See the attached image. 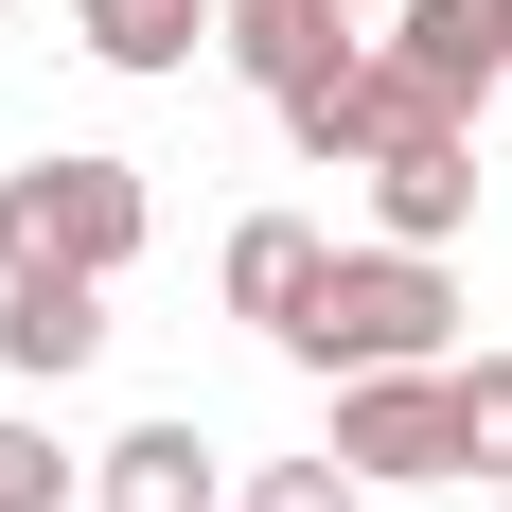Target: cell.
<instances>
[{
  "mask_svg": "<svg viewBox=\"0 0 512 512\" xmlns=\"http://www.w3.org/2000/svg\"><path fill=\"white\" fill-rule=\"evenodd\" d=\"M212 53H230L265 106H301L318 71H354V53H371V18H354V0H212Z\"/></svg>",
  "mask_w": 512,
  "mask_h": 512,
  "instance_id": "cell-5",
  "label": "cell"
},
{
  "mask_svg": "<svg viewBox=\"0 0 512 512\" xmlns=\"http://www.w3.org/2000/svg\"><path fill=\"white\" fill-rule=\"evenodd\" d=\"M106 354V283H53V265H0V371L18 389H71Z\"/></svg>",
  "mask_w": 512,
  "mask_h": 512,
  "instance_id": "cell-6",
  "label": "cell"
},
{
  "mask_svg": "<svg viewBox=\"0 0 512 512\" xmlns=\"http://www.w3.org/2000/svg\"><path fill=\"white\" fill-rule=\"evenodd\" d=\"M71 495H89V460H53V424L0 407V512H71Z\"/></svg>",
  "mask_w": 512,
  "mask_h": 512,
  "instance_id": "cell-14",
  "label": "cell"
},
{
  "mask_svg": "<svg viewBox=\"0 0 512 512\" xmlns=\"http://www.w3.org/2000/svg\"><path fill=\"white\" fill-rule=\"evenodd\" d=\"M354 18H389V0H354Z\"/></svg>",
  "mask_w": 512,
  "mask_h": 512,
  "instance_id": "cell-15",
  "label": "cell"
},
{
  "mask_svg": "<svg viewBox=\"0 0 512 512\" xmlns=\"http://www.w3.org/2000/svg\"><path fill=\"white\" fill-rule=\"evenodd\" d=\"M230 512H371V477L318 442V460H265V477H230Z\"/></svg>",
  "mask_w": 512,
  "mask_h": 512,
  "instance_id": "cell-12",
  "label": "cell"
},
{
  "mask_svg": "<svg viewBox=\"0 0 512 512\" xmlns=\"http://www.w3.org/2000/svg\"><path fill=\"white\" fill-rule=\"evenodd\" d=\"M71 53H89V71H195L212 53V0H71Z\"/></svg>",
  "mask_w": 512,
  "mask_h": 512,
  "instance_id": "cell-10",
  "label": "cell"
},
{
  "mask_svg": "<svg viewBox=\"0 0 512 512\" xmlns=\"http://www.w3.org/2000/svg\"><path fill=\"white\" fill-rule=\"evenodd\" d=\"M336 460H354L371 495L460 477V354H442V371H354V389H336Z\"/></svg>",
  "mask_w": 512,
  "mask_h": 512,
  "instance_id": "cell-4",
  "label": "cell"
},
{
  "mask_svg": "<svg viewBox=\"0 0 512 512\" xmlns=\"http://www.w3.org/2000/svg\"><path fill=\"white\" fill-rule=\"evenodd\" d=\"M371 230H389V248H460V230H477V142H460V124L407 142V159H371Z\"/></svg>",
  "mask_w": 512,
  "mask_h": 512,
  "instance_id": "cell-9",
  "label": "cell"
},
{
  "mask_svg": "<svg viewBox=\"0 0 512 512\" xmlns=\"http://www.w3.org/2000/svg\"><path fill=\"white\" fill-rule=\"evenodd\" d=\"M495 106H512V71H495Z\"/></svg>",
  "mask_w": 512,
  "mask_h": 512,
  "instance_id": "cell-16",
  "label": "cell"
},
{
  "mask_svg": "<svg viewBox=\"0 0 512 512\" xmlns=\"http://www.w3.org/2000/svg\"><path fill=\"white\" fill-rule=\"evenodd\" d=\"M442 124H460V106L424 89V71H407V53H389V36H371L354 71H318V89L283 106V142H301L318 177H371V159H407V142H442Z\"/></svg>",
  "mask_w": 512,
  "mask_h": 512,
  "instance_id": "cell-3",
  "label": "cell"
},
{
  "mask_svg": "<svg viewBox=\"0 0 512 512\" xmlns=\"http://www.w3.org/2000/svg\"><path fill=\"white\" fill-rule=\"evenodd\" d=\"M389 53H407L424 89L477 124V106H495V71H512V0H389Z\"/></svg>",
  "mask_w": 512,
  "mask_h": 512,
  "instance_id": "cell-7",
  "label": "cell"
},
{
  "mask_svg": "<svg viewBox=\"0 0 512 512\" xmlns=\"http://www.w3.org/2000/svg\"><path fill=\"white\" fill-rule=\"evenodd\" d=\"M212 283H230V318H265V336H283V318H301V283H318V230H301V212H248Z\"/></svg>",
  "mask_w": 512,
  "mask_h": 512,
  "instance_id": "cell-11",
  "label": "cell"
},
{
  "mask_svg": "<svg viewBox=\"0 0 512 512\" xmlns=\"http://www.w3.org/2000/svg\"><path fill=\"white\" fill-rule=\"evenodd\" d=\"M460 477L512 495V354H460Z\"/></svg>",
  "mask_w": 512,
  "mask_h": 512,
  "instance_id": "cell-13",
  "label": "cell"
},
{
  "mask_svg": "<svg viewBox=\"0 0 512 512\" xmlns=\"http://www.w3.org/2000/svg\"><path fill=\"white\" fill-rule=\"evenodd\" d=\"M89 512H230V460L159 407V424H124V442L89 460Z\"/></svg>",
  "mask_w": 512,
  "mask_h": 512,
  "instance_id": "cell-8",
  "label": "cell"
},
{
  "mask_svg": "<svg viewBox=\"0 0 512 512\" xmlns=\"http://www.w3.org/2000/svg\"><path fill=\"white\" fill-rule=\"evenodd\" d=\"M159 230L142 195V159H106V142H36L18 177H0V265H53V283H124Z\"/></svg>",
  "mask_w": 512,
  "mask_h": 512,
  "instance_id": "cell-2",
  "label": "cell"
},
{
  "mask_svg": "<svg viewBox=\"0 0 512 512\" xmlns=\"http://www.w3.org/2000/svg\"><path fill=\"white\" fill-rule=\"evenodd\" d=\"M283 354L318 371V389H354V371H442L460 354V283H442V248H318L301 318H283Z\"/></svg>",
  "mask_w": 512,
  "mask_h": 512,
  "instance_id": "cell-1",
  "label": "cell"
}]
</instances>
